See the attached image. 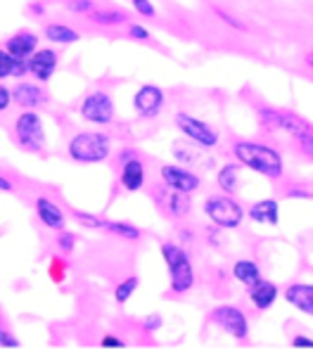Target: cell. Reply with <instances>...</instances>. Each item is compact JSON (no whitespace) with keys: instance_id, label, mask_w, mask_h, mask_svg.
Instances as JSON below:
<instances>
[{"instance_id":"obj_1","label":"cell","mask_w":313,"mask_h":353,"mask_svg":"<svg viewBox=\"0 0 313 353\" xmlns=\"http://www.w3.org/2000/svg\"><path fill=\"white\" fill-rule=\"evenodd\" d=\"M230 152L235 161L268 181H280L285 176V157L273 145L259 143V140H235Z\"/></svg>"},{"instance_id":"obj_2","label":"cell","mask_w":313,"mask_h":353,"mask_svg":"<svg viewBox=\"0 0 313 353\" xmlns=\"http://www.w3.org/2000/svg\"><path fill=\"white\" fill-rule=\"evenodd\" d=\"M159 252L166 263V270H169L171 292L178 296L188 294V292L195 287V280H197L195 263H192V259H190V252L178 242H161Z\"/></svg>"},{"instance_id":"obj_3","label":"cell","mask_w":313,"mask_h":353,"mask_svg":"<svg viewBox=\"0 0 313 353\" xmlns=\"http://www.w3.org/2000/svg\"><path fill=\"white\" fill-rule=\"evenodd\" d=\"M67 154L77 164H102L112 154V135L102 133V130L74 133L67 145Z\"/></svg>"},{"instance_id":"obj_4","label":"cell","mask_w":313,"mask_h":353,"mask_svg":"<svg viewBox=\"0 0 313 353\" xmlns=\"http://www.w3.org/2000/svg\"><path fill=\"white\" fill-rule=\"evenodd\" d=\"M204 216L209 219V223L219 225L221 230H237L247 219V209L235 199V194L216 192L209 194L202 204Z\"/></svg>"},{"instance_id":"obj_5","label":"cell","mask_w":313,"mask_h":353,"mask_svg":"<svg viewBox=\"0 0 313 353\" xmlns=\"http://www.w3.org/2000/svg\"><path fill=\"white\" fill-rule=\"evenodd\" d=\"M256 121H259V128L266 130V133H285L292 140L313 130V126L306 119L296 117L292 112L275 110V107H268V105H261L256 110Z\"/></svg>"},{"instance_id":"obj_6","label":"cell","mask_w":313,"mask_h":353,"mask_svg":"<svg viewBox=\"0 0 313 353\" xmlns=\"http://www.w3.org/2000/svg\"><path fill=\"white\" fill-rule=\"evenodd\" d=\"M209 323H214L219 330H223L228 336H233L235 341H247L252 334L250 327V318L235 303H221V306H214L212 313H209Z\"/></svg>"},{"instance_id":"obj_7","label":"cell","mask_w":313,"mask_h":353,"mask_svg":"<svg viewBox=\"0 0 313 353\" xmlns=\"http://www.w3.org/2000/svg\"><path fill=\"white\" fill-rule=\"evenodd\" d=\"M14 138L17 145L26 152H43L46 150V128L43 119L36 110H24L14 119Z\"/></svg>"},{"instance_id":"obj_8","label":"cell","mask_w":313,"mask_h":353,"mask_svg":"<svg viewBox=\"0 0 313 353\" xmlns=\"http://www.w3.org/2000/svg\"><path fill=\"white\" fill-rule=\"evenodd\" d=\"M174 123L183 133V138H188L190 143L199 145V148L216 150L221 145V133L212 126V123L204 121V119L192 117V114H188V112H178L174 117Z\"/></svg>"},{"instance_id":"obj_9","label":"cell","mask_w":313,"mask_h":353,"mask_svg":"<svg viewBox=\"0 0 313 353\" xmlns=\"http://www.w3.org/2000/svg\"><path fill=\"white\" fill-rule=\"evenodd\" d=\"M79 114L83 121L93 123V126H110V123L114 121L117 107L107 90H90V93L81 100Z\"/></svg>"},{"instance_id":"obj_10","label":"cell","mask_w":313,"mask_h":353,"mask_svg":"<svg viewBox=\"0 0 313 353\" xmlns=\"http://www.w3.org/2000/svg\"><path fill=\"white\" fill-rule=\"evenodd\" d=\"M159 178H161V185L176 190V192H185V194H195L199 188H202V176L199 171L190 166H183V164H164L159 168Z\"/></svg>"},{"instance_id":"obj_11","label":"cell","mask_w":313,"mask_h":353,"mask_svg":"<svg viewBox=\"0 0 313 353\" xmlns=\"http://www.w3.org/2000/svg\"><path fill=\"white\" fill-rule=\"evenodd\" d=\"M117 164L121 166L119 171V185H121L126 192H140L145 188V181H148V173H145V164L140 161L138 152L126 148L119 152Z\"/></svg>"},{"instance_id":"obj_12","label":"cell","mask_w":313,"mask_h":353,"mask_svg":"<svg viewBox=\"0 0 313 353\" xmlns=\"http://www.w3.org/2000/svg\"><path fill=\"white\" fill-rule=\"evenodd\" d=\"M171 154H174V159L178 161V164L190 166V168H195V171H212V168L216 166V159L209 154V150L190 143L188 138L171 143Z\"/></svg>"},{"instance_id":"obj_13","label":"cell","mask_w":313,"mask_h":353,"mask_svg":"<svg viewBox=\"0 0 313 353\" xmlns=\"http://www.w3.org/2000/svg\"><path fill=\"white\" fill-rule=\"evenodd\" d=\"M166 107V93L154 83H143L133 95V112L140 119H156Z\"/></svg>"},{"instance_id":"obj_14","label":"cell","mask_w":313,"mask_h":353,"mask_svg":"<svg viewBox=\"0 0 313 353\" xmlns=\"http://www.w3.org/2000/svg\"><path fill=\"white\" fill-rule=\"evenodd\" d=\"M14 105L21 110H41L43 105H48V93L39 81H24L19 79V83L12 88Z\"/></svg>"},{"instance_id":"obj_15","label":"cell","mask_w":313,"mask_h":353,"mask_svg":"<svg viewBox=\"0 0 313 353\" xmlns=\"http://www.w3.org/2000/svg\"><path fill=\"white\" fill-rule=\"evenodd\" d=\"M57 67H59V55L52 48H39L29 57V76H34V81H39V83H48L55 76Z\"/></svg>"},{"instance_id":"obj_16","label":"cell","mask_w":313,"mask_h":353,"mask_svg":"<svg viewBox=\"0 0 313 353\" xmlns=\"http://www.w3.org/2000/svg\"><path fill=\"white\" fill-rule=\"evenodd\" d=\"M280 294H283V292H280V287L275 285V282L266 280V278H261L259 282H254V285L247 287V299H250V303L256 308L259 313L273 308L275 301L280 299Z\"/></svg>"},{"instance_id":"obj_17","label":"cell","mask_w":313,"mask_h":353,"mask_svg":"<svg viewBox=\"0 0 313 353\" xmlns=\"http://www.w3.org/2000/svg\"><path fill=\"white\" fill-rule=\"evenodd\" d=\"M283 299L294 311L313 318V282H292L285 287Z\"/></svg>"},{"instance_id":"obj_18","label":"cell","mask_w":313,"mask_h":353,"mask_svg":"<svg viewBox=\"0 0 313 353\" xmlns=\"http://www.w3.org/2000/svg\"><path fill=\"white\" fill-rule=\"evenodd\" d=\"M34 209H36V216L48 230H64L67 225V216H64L62 206L57 202H52L50 197H36L34 202Z\"/></svg>"},{"instance_id":"obj_19","label":"cell","mask_w":313,"mask_h":353,"mask_svg":"<svg viewBox=\"0 0 313 353\" xmlns=\"http://www.w3.org/2000/svg\"><path fill=\"white\" fill-rule=\"evenodd\" d=\"M247 219H250L252 223L275 228L280 223V204H278V199H273V197L259 199V202H254L250 209H247Z\"/></svg>"},{"instance_id":"obj_20","label":"cell","mask_w":313,"mask_h":353,"mask_svg":"<svg viewBox=\"0 0 313 353\" xmlns=\"http://www.w3.org/2000/svg\"><path fill=\"white\" fill-rule=\"evenodd\" d=\"M5 50L17 59H29L36 50H39V36H36L34 31H26V29L17 31V34H12L8 41H5Z\"/></svg>"},{"instance_id":"obj_21","label":"cell","mask_w":313,"mask_h":353,"mask_svg":"<svg viewBox=\"0 0 313 353\" xmlns=\"http://www.w3.org/2000/svg\"><path fill=\"white\" fill-rule=\"evenodd\" d=\"M164 190H166V194L159 199V204H161V209L166 211V216H169V219H185L192 209L190 194L176 192V190H169V188H164Z\"/></svg>"},{"instance_id":"obj_22","label":"cell","mask_w":313,"mask_h":353,"mask_svg":"<svg viewBox=\"0 0 313 353\" xmlns=\"http://www.w3.org/2000/svg\"><path fill=\"white\" fill-rule=\"evenodd\" d=\"M242 166L240 161H228V164H223L216 171V185H219L221 192L225 194H237V190H240V173H242Z\"/></svg>"},{"instance_id":"obj_23","label":"cell","mask_w":313,"mask_h":353,"mask_svg":"<svg viewBox=\"0 0 313 353\" xmlns=\"http://www.w3.org/2000/svg\"><path fill=\"white\" fill-rule=\"evenodd\" d=\"M230 275H233V280H237L240 285L250 287L263 278V270L256 259H237L233 263V268H230Z\"/></svg>"},{"instance_id":"obj_24","label":"cell","mask_w":313,"mask_h":353,"mask_svg":"<svg viewBox=\"0 0 313 353\" xmlns=\"http://www.w3.org/2000/svg\"><path fill=\"white\" fill-rule=\"evenodd\" d=\"M43 36L48 38V41L52 43V46H72V43H77L81 34L77 29H72V26L62 24V21H50V24H46V29H43Z\"/></svg>"},{"instance_id":"obj_25","label":"cell","mask_w":313,"mask_h":353,"mask_svg":"<svg viewBox=\"0 0 313 353\" xmlns=\"http://www.w3.org/2000/svg\"><path fill=\"white\" fill-rule=\"evenodd\" d=\"M88 17L93 19L98 26H119V24H126L128 21L126 12L114 10V8H95Z\"/></svg>"},{"instance_id":"obj_26","label":"cell","mask_w":313,"mask_h":353,"mask_svg":"<svg viewBox=\"0 0 313 353\" xmlns=\"http://www.w3.org/2000/svg\"><path fill=\"white\" fill-rule=\"evenodd\" d=\"M105 230L110 232V235H117V237H121V240H128V242H138L140 237H143L140 228L131 225V223H123V221H107Z\"/></svg>"},{"instance_id":"obj_27","label":"cell","mask_w":313,"mask_h":353,"mask_svg":"<svg viewBox=\"0 0 313 353\" xmlns=\"http://www.w3.org/2000/svg\"><path fill=\"white\" fill-rule=\"evenodd\" d=\"M138 287H140V278H138V275H128V278H123L114 287V301L117 303H126L128 299H131L138 292Z\"/></svg>"},{"instance_id":"obj_28","label":"cell","mask_w":313,"mask_h":353,"mask_svg":"<svg viewBox=\"0 0 313 353\" xmlns=\"http://www.w3.org/2000/svg\"><path fill=\"white\" fill-rule=\"evenodd\" d=\"M72 219L77 221V223L83 225V228H90V230H105V223H107L102 216L88 214V211H79V209L72 211Z\"/></svg>"},{"instance_id":"obj_29","label":"cell","mask_w":313,"mask_h":353,"mask_svg":"<svg viewBox=\"0 0 313 353\" xmlns=\"http://www.w3.org/2000/svg\"><path fill=\"white\" fill-rule=\"evenodd\" d=\"M296 145V152H299L304 159H311L313 161V130H309V133L299 135V138L294 140Z\"/></svg>"},{"instance_id":"obj_30","label":"cell","mask_w":313,"mask_h":353,"mask_svg":"<svg viewBox=\"0 0 313 353\" xmlns=\"http://www.w3.org/2000/svg\"><path fill=\"white\" fill-rule=\"evenodd\" d=\"M57 249L62 254H72L74 249H77V232L59 230V235H57Z\"/></svg>"},{"instance_id":"obj_31","label":"cell","mask_w":313,"mask_h":353,"mask_svg":"<svg viewBox=\"0 0 313 353\" xmlns=\"http://www.w3.org/2000/svg\"><path fill=\"white\" fill-rule=\"evenodd\" d=\"M12 69H14V57L5 50V46L0 48V81L10 79L12 76Z\"/></svg>"},{"instance_id":"obj_32","label":"cell","mask_w":313,"mask_h":353,"mask_svg":"<svg viewBox=\"0 0 313 353\" xmlns=\"http://www.w3.org/2000/svg\"><path fill=\"white\" fill-rule=\"evenodd\" d=\"M95 8H98V5H95L93 0H69L67 3V10L72 14H90Z\"/></svg>"},{"instance_id":"obj_33","label":"cell","mask_w":313,"mask_h":353,"mask_svg":"<svg viewBox=\"0 0 313 353\" xmlns=\"http://www.w3.org/2000/svg\"><path fill=\"white\" fill-rule=\"evenodd\" d=\"M131 8L136 10L140 17H156V8L152 5V0H131Z\"/></svg>"},{"instance_id":"obj_34","label":"cell","mask_w":313,"mask_h":353,"mask_svg":"<svg viewBox=\"0 0 313 353\" xmlns=\"http://www.w3.org/2000/svg\"><path fill=\"white\" fill-rule=\"evenodd\" d=\"M161 325H164V318H161L159 313H150V316L143 318L145 332H156V330H161Z\"/></svg>"},{"instance_id":"obj_35","label":"cell","mask_w":313,"mask_h":353,"mask_svg":"<svg viewBox=\"0 0 313 353\" xmlns=\"http://www.w3.org/2000/svg\"><path fill=\"white\" fill-rule=\"evenodd\" d=\"M128 36H131L133 41H150V36H152V34L148 31V26L133 21V24H128Z\"/></svg>"},{"instance_id":"obj_36","label":"cell","mask_w":313,"mask_h":353,"mask_svg":"<svg viewBox=\"0 0 313 353\" xmlns=\"http://www.w3.org/2000/svg\"><path fill=\"white\" fill-rule=\"evenodd\" d=\"M100 346H102V349H114V351H119V349H126V341H123L121 336H117V334H105L100 339Z\"/></svg>"},{"instance_id":"obj_37","label":"cell","mask_w":313,"mask_h":353,"mask_svg":"<svg viewBox=\"0 0 313 353\" xmlns=\"http://www.w3.org/2000/svg\"><path fill=\"white\" fill-rule=\"evenodd\" d=\"M214 12L219 14V17L223 19L225 24L230 26V29H237V31H247V26L242 24V21L237 19V17H233V14H228V12H225V10H221V8H214Z\"/></svg>"},{"instance_id":"obj_38","label":"cell","mask_w":313,"mask_h":353,"mask_svg":"<svg viewBox=\"0 0 313 353\" xmlns=\"http://www.w3.org/2000/svg\"><path fill=\"white\" fill-rule=\"evenodd\" d=\"M0 349H19V339L5 327H0Z\"/></svg>"},{"instance_id":"obj_39","label":"cell","mask_w":313,"mask_h":353,"mask_svg":"<svg viewBox=\"0 0 313 353\" xmlns=\"http://www.w3.org/2000/svg\"><path fill=\"white\" fill-rule=\"evenodd\" d=\"M14 105V97H12V90L8 88L5 83H0V114H5L10 107Z\"/></svg>"},{"instance_id":"obj_40","label":"cell","mask_w":313,"mask_h":353,"mask_svg":"<svg viewBox=\"0 0 313 353\" xmlns=\"http://www.w3.org/2000/svg\"><path fill=\"white\" fill-rule=\"evenodd\" d=\"M290 344H292V349L313 351V336H309V334H294L292 339H290Z\"/></svg>"},{"instance_id":"obj_41","label":"cell","mask_w":313,"mask_h":353,"mask_svg":"<svg viewBox=\"0 0 313 353\" xmlns=\"http://www.w3.org/2000/svg\"><path fill=\"white\" fill-rule=\"evenodd\" d=\"M12 76L14 79H24V76H29V59H17L14 57V69H12Z\"/></svg>"},{"instance_id":"obj_42","label":"cell","mask_w":313,"mask_h":353,"mask_svg":"<svg viewBox=\"0 0 313 353\" xmlns=\"http://www.w3.org/2000/svg\"><path fill=\"white\" fill-rule=\"evenodd\" d=\"M285 197L287 199H313V192H309V190H304V188H287Z\"/></svg>"},{"instance_id":"obj_43","label":"cell","mask_w":313,"mask_h":353,"mask_svg":"<svg viewBox=\"0 0 313 353\" xmlns=\"http://www.w3.org/2000/svg\"><path fill=\"white\" fill-rule=\"evenodd\" d=\"M50 278L55 280V282H62L64 280V263L62 261H52V265H50Z\"/></svg>"},{"instance_id":"obj_44","label":"cell","mask_w":313,"mask_h":353,"mask_svg":"<svg viewBox=\"0 0 313 353\" xmlns=\"http://www.w3.org/2000/svg\"><path fill=\"white\" fill-rule=\"evenodd\" d=\"M207 242L214 244V247H219V244H221V228L219 225L212 223V228L207 230Z\"/></svg>"},{"instance_id":"obj_45","label":"cell","mask_w":313,"mask_h":353,"mask_svg":"<svg viewBox=\"0 0 313 353\" xmlns=\"http://www.w3.org/2000/svg\"><path fill=\"white\" fill-rule=\"evenodd\" d=\"M0 190H3V192H12L14 185H12V183H10L5 176H0Z\"/></svg>"},{"instance_id":"obj_46","label":"cell","mask_w":313,"mask_h":353,"mask_svg":"<svg viewBox=\"0 0 313 353\" xmlns=\"http://www.w3.org/2000/svg\"><path fill=\"white\" fill-rule=\"evenodd\" d=\"M304 64H306V69H311V72H313V48L304 55Z\"/></svg>"},{"instance_id":"obj_47","label":"cell","mask_w":313,"mask_h":353,"mask_svg":"<svg viewBox=\"0 0 313 353\" xmlns=\"http://www.w3.org/2000/svg\"><path fill=\"white\" fill-rule=\"evenodd\" d=\"M181 240H183V242H192L195 237H192V232H190V230H181Z\"/></svg>"},{"instance_id":"obj_48","label":"cell","mask_w":313,"mask_h":353,"mask_svg":"<svg viewBox=\"0 0 313 353\" xmlns=\"http://www.w3.org/2000/svg\"><path fill=\"white\" fill-rule=\"evenodd\" d=\"M31 12H34V14H43L46 10H43L41 3H31Z\"/></svg>"}]
</instances>
